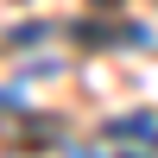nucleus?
Instances as JSON below:
<instances>
[{"mask_svg":"<svg viewBox=\"0 0 158 158\" xmlns=\"http://www.w3.org/2000/svg\"><path fill=\"white\" fill-rule=\"evenodd\" d=\"M70 158H101V152H89V146H70Z\"/></svg>","mask_w":158,"mask_h":158,"instance_id":"nucleus-3","label":"nucleus"},{"mask_svg":"<svg viewBox=\"0 0 158 158\" xmlns=\"http://www.w3.org/2000/svg\"><path fill=\"white\" fill-rule=\"evenodd\" d=\"M101 139H114V146H146V152H158V114H152V108L114 114V120L101 127Z\"/></svg>","mask_w":158,"mask_h":158,"instance_id":"nucleus-1","label":"nucleus"},{"mask_svg":"<svg viewBox=\"0 0 158 158\" xmlns=\"http://www.w3.org/2000/svg\"><path fill=\"white\" fill-rule=\"evenodd\" d=\"M114 158H152V152H114Z\"/></svg>","mask_w":158,"mask_h":158,"instance_id":"nucleus-4","label":"nucleus"},{"mask_svg":"<svg viewBox=\"0 0 158 158\" xmlns=\"http://www.w3.org/2000/svg\"><path fill=\"white\" fill-rule=\"evenodd\" d=\"M44 38H51V25H38V19L32 25H13V44H44Z\"/></svg>","mask_w":158,"mask_h":158,"instance_id":"nucleus-2","label":"nucleus"}]
</instances>
